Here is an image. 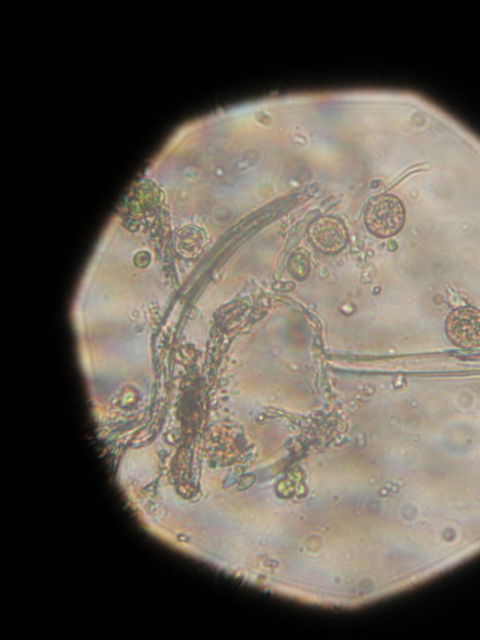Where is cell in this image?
<instances>
[{
    "label": "cell",
    "mask_w": 480,
    "mask_h": 640,
    "mask_svg": "<svg viewBox=\"0 0 480 640\" xmlns=\"http://www.w3.org/2000/svg\"><path fill=\"white\" fill-rule=\"evenodd\" d=\"M445 334L455 347L465 350L480 348V311L473 306L453 311L445 323Z\"/></svg>",
    "instance_id": "2"
},
{
    "label": "cell",
    "mask_w": 480,
    "mask_h": 640,
    "mask_svg": "<svg viewBox=\"0 0 480 640\" xmlns=\"http://www.w3.org/2000/svg\"><path fill=\"white\" fill-rule=\"evenodd\" d=\"M308 239L325 255H337L349 242L346 227L333 216H323L308 228Z\"/></svg>",
    "instance_id": "3"
},
{
    "label": "cell",
    "mask_w": 480,
    "mask_h": 640,
    "mask_svg": "<svg viewBox=\"0 0 480 640\" xmlns=\"http://www.w3.org/2000/svg\"><path fill=\"white\" fill-rule=\"evenodd\" d=\"M406 212L402 201L392 193L374 197L364 213V223L370 234L390 238L403 230Z\"/></svg>",
    "instance_id": "1"
}]
</instances>
